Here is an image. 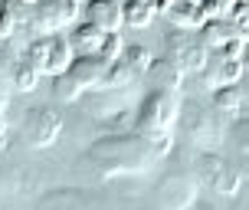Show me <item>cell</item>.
Wrapping results in <instances>:
<instances>
[{
    "label": "cell",
    "instance_id": "cell-25",
    "mask_svg": "<svg viewBox=\"0 0 249 210\" xmlns=\"http://www.w3.org/2000/svg\"><path fill=\"white\" fill-rule=\"evenodd\" d=\"M236 0H203V17L207 20H230Z\"/></svg>",
    "mask_w": 249,
    "mask_h": 210
},
{
    "label": "cell",
    "instance_id": "cell-17",
    "mask_svg": "<svg viewBox=\"0 0 249 210\" xmlns=\"http://www.w3.org/2000/svg\"><path fill=\"white\" fill-rule=\"evenodd\" d=\"M144 79L151 82V89H167V92H177V95H180V89H184V76L177 73L167 59H154L151 69L144 73Z\"/></svg>",
    "mask_w": 249,
    "mask_h": 210
},
{
    "label": "cell",
    "instance_id": "cell-8",
    "mask_svg": "<svg viewBox=\"0 0 249 210\" xmlns=\"http://www.w3.org/2000/svg\"><path fill=\"white\" fill-rule=\"evenodd\" d=\"M207 46L197 43V39H190L184 30H174L171 37H167V56L164 59L174 66L180 76H197L203 66H207Z\"/></svg>",
    "mask_w": 249,
    "mask_h": 210
},
{
    "label": "cell",
    "instance_id": "cell-31",
    "mask_svg": "<svg viewBox=\"0 0 249 210\" xmlns=\"http://www.w3.org/2000/svg\"><path fill=\"white\" fill-rule=\"evenodd\" d=\"M197 210H216V207H210V204H197Z\"/></svg>",
    "mask_w": 249,
    "mask_h": 210
},
{
    "label": "cell",
    "instance_id": "cell-24",
    "mask_svg": "<svg viewBox=\"0 0 249 210\" xmlns=\"http://www.w3.org/2000/svg\"><path fill=\"white\" fill-rule=\"evenodd\" d=\"M82 95H86V89L79 86L69 73L53 76V99H56V102H79Z\"/></svg>",
    "mask_w": 249,
    "mask_h": 210
},
{
    "label": "cell",
    "instance_id": "cell-28",
    "mask_svg": "<svg viewBox=\"0 0 249 210\" xmlns=\"http://www.w3.org/2000/svg\"><path fill=\"white\" fill-rule=\"evenodd\" d=\"M7 109H10V82L0 79V118L7 115Z\"/></svg>",
    "mask_w": 249,
    "mask_h": 210
},
{
    "label": "cell",
    "instance_id": "cell-10",
    "mask_svg": "<svg viewBox=\"0 0 249 210\" xmlns=\"http://www.w3.org/2000/svg\"><path fill=\"white\" fill-rule=\"evenodd\" d=\"M131 86L128 89H92L89 95V115L99 122H118L124 112H131Z\"/></svg>",
    "mask_w": 249,
    "mask_h": 210
},
{
    "label": "cell",
    "instance_id": "cell-1",
    "mask_svg": "<svg viewBox=\"0 0 249 210\" xmlns=\"http://www.w3.org/2000/svg\"><path fill=\"white\" fill-rule=\"evenodd\" d=\"M171 148H174L171 135L144 138L138 132H108L86 148V161L99 177L118 181V177H138L151 171L161 158L171 154Z\"/></svg>",
    "mask_w": 249,
    "mask_h": 210
},
{
    "label": "cell",
    "instance_id": "cell-7",
    "mask_svg": "<svg viewBox=\"0 0 249 210\" xmlns=\"http://www.w3.org/2000/svg\"><path fill=\"white\" fill-rule=\"evenodd\" d=\"M59 135H62V118L53 109H46V105L26 109L23 122H20V138L30 148H50V145H56Z\"/></svg>",
    "mask_w": 249,
    "mask_h": 210
},
{
    "label": "cell",
    "instance_id": "cell-27",
    "mask_svg": "<svg viewBox=\"0 0 249 210\" xmlns=\"http://www.w3.org/2000/svg\"><path fill=\"white\" fill-rule=\"evenodd\" d=\"M233 141H236V148L243 154H249V118H239L233 125Z\"/></svg>",
    "mask_w": 249,
    "mask_h": 210
},
{
    "label": "cell",
    "instance_id": "cell-14",
    "mask_svg": "<svg viewBox=\"0 0 249 210\" xmlns=\"http://www.w3.org/2000/svg\"><path fill=\"white\" fill-rule=\"evenodd\" d=\"M89 23L105 30V33H118L124 23L122 3L118 0H89Z\"/></svg>",
    "mask_w": 249,
    "mask_h": 210
},
{
    "label": "cell",
    "instance_id": "cell-9",
    "mask_svg": "<svg viewBox=\"0 0 249 210\" xmlns=\"http://www.w3.org/2000/svg\"><path fill=\"white\" fill-rule=\"evenodd\" d=\"M75 17H79V0H39L33 7V26H36L39 37L59 33Z\"/></svg>",
    "mask_w": 249,
    "mask_h": 210
},
{
    "label": "cell",
    "instance_id": "cell-26",
    "mask_svg": "<svg viewBox=\"0 0 249 210\" xmlns=\"http://www.w3.org/2000/svg\"><path fill=\"white\" fill-rule=\"evenodd\" d=\"M230 23H233V30H236V37L249 39V3H236V7H233Z\"/></svg>",
    "mask_w": 249,
    "mask_h": 210
},
{
    "label": "cell",
    "instance_id": "cell-16",
    "mask_svg": "<svg viewBox=\"0 0 249 210\" xmlns=\"http://www.w3.org/2000/svg\"><path fill=\"white\" fill-rule=\"evenodd\" d=\"M105 37H108L105 30H99L92 23H82V26H75V33L69 37V46H72L75 56H102Z\"/></svg>",
    "mask_w": 249,
    "mask_h": 210
},
{
    "label": "cell",
    "instance_id": "cell-21",
    "mask_svg": "<svg viewBox=\"0 0 249 210\" xmlns=\"http://www.w3.org/2000/svg\"><path fill=\"white\" fill-rule=\"evenodd\" d=\"M154 13H158V7H151V3H144V0H124V3H122L124 23H128V26H138V30L151 26Z\"/></svg>",
    "mask_w": 249,
    "mask_h": 210
},
{
    "label": "cell",
    "instance_id": "cell-32",
    "mask_svg": "<svg viewBox=\"0 0 249 210\" xmlns=\"http://www.w3.org/2000/svg\"><path fill=\"white\" fill-rule=\"evenodd\" d=\"M144 3H151V7H158V0H144Z\"/></svg>",
    "mask_w": 249,
    "mask_h": 210
},
{
    "label": "cell",
    "instance_id": "cell-19",
    "mask_svg": "<svg viewBox=\"0 0 249 210\" xmlns=\"http://www.w3.org/2000/svg\"><path fill=\"white\" fill-rule=\"evenodd\" d=\"M233 37H236V30H233L230 20H207V23L200 26V43H203L207 50H220V46H226Z\"/></svg>",
    "mask_w": 249,
    "mask_h": 210
},
{
    "label": "cell",
    "instance_id": "cell-18",
    "mask_svg": "<svg viewBox=\"0 0 249 210\" xmlns=\"http://www.w3.org/2000/svg\"><path fill=\"white\" fill-rule=\"evenodd\" d=\"M243 102H246V92H243V86H239V82L213 89V109L223 112V115H233V118H236L239 109H243Z\"/></svg>",
    "mask_w": 249,
    "mask_h": 210
},
{
    "label": "cell",
    "instance_id": "cell-13",
    "mask_svg": "<svg viewBox=\"0 0 249 210\" xmlns=\"http://www.w3.org/2000/svg\"><path fill=\"white\" fill-rule=\"evenodd\" d=\"M105 69H108V62L102 59V56H75V59L69 62V69H66V73L72 76V79L86 89V92H92V89L102 86Z\"/></svg>",
    "mask_w": 249,
    "mask_h": 210
},
{
    "label": "cell",
    "instance_id": "cell-22",
    "mask_svg": "<svg viewBox=\"0 0 249 210\" xmlns=\"http://www.w3.org/2000/svg\"><path fill=\"white\" fill-rule=\"evenodd\" d=\"M23 23V3L17 0H3L0 3V39H10Z\"/></svg>",
    "mask_w": 249,
    "mask_h": 210
},
{
    "label": "cell",
    "instance_id": "cell-5",
    "mask_svg": "<svg viewBox=\"0 0 249 210\" xmlns=\"http://www.w3.org/2000/svg\"><path fill=\"white\" fill-rule=\"evenodd\" d=\"M194 177L197 184H203L207 191L220 194V197H236L243 187V174L236 164H230L223 154L216 151H200L197 164H194Z\"/></svg>",
    "mask_w": 249,
    "mask_h": 210
},
{
    "label": "cell",
    "instance_id": "cell-3",
    "mask_svg": "<svg viewBox=\"0 0 249 210\" xmlns=\"http://www.w3.org/2000/svg\"><path fill=\"white\" fill-rule=\"evenodd\" d=\"M197 194H200V184L194 177V171L171 168L148 191V204H151V210H190L197 204Z\"/></svg>",
    "mask_w": 249,
    "mask_h": 210
},
{
    "label": "cell",
    "instance_id": "cell-29",
    "mask_svg": "<svg viewBox=\"0 0 249 210\" xmlns=\"http://www.w3.org/2000/svg\"><path fill=\"white\" fill-rule=\"evenodd\" d=\"M243 69H249V39H246V50H243Z\"/></svg>",
    "mask_w": 249,
    "mask_h": 210
},
{
    "label": "cell",
    "instance_id": "cell-4",
    "mask_svg": "<svg viewBox=\"0 0 249 210\" xmlns=\"http://www.w3.org/2000/svg\"><path fill=\"white\" fill-rule=\"evenodd\" d=\"M177 122L184 125V138L187 145H194L197 151H216L220 141H223V122L220 115L200 102H180V118Z\"/></svg>",
    "mask_w": 249,
    "mask_h": 210
},
{
    "label": "cell",
    "instance_id": "cell-11",
    "mask_svg": "<svg viewBox=\"0 0 249 210\" xmlns=\"http://www.w3.org/2000/svg\"><path fill=\"white\" fill-rule=\"evenodd\" d=\"M200 86L203 89H220V86H233L243 79V62L239 59H226L223 53L207 56V66L200 69Z\"/></svg>",
    "mask_w": 249,
    "mask_h": 210
},
{
    "label": "cell",
    "instance_id": "cell-34",
    "mask_svg": "<svg viewBox=\"0 0 249 210\" xmlns=\"http://www.w3.org/2000/svg\"><path fill=\"white\" fill-rule=\"evenodd\" d=\"M0 3H3V0H0Z\"/></svg>",
    "mask_w": 249,
    "mask_h": 210
},
{
    "label": "cell",
    "instance_id": "cell-20",
    "mask_svg": "<svg viewBox=\"0 0 249 210\" xmlns=\"http://www.w3.org/2000/svg\"><path fill=\"white\" fill-rule=\"evenodd\" d=\"M118 59L131 69V73L138 76V79H144V73L151 69V62H154V56H151V50L148 46H141V43H131V46H124L122 50V56Z\"/></svg>",
    "mask_w": 249,
    "mask_h": 210
},
{
    "label": "cell",
    "instance_id": "cell-33",
    "mask_svg": "<svg viewBox=\"0 0 249 210\" xmlns=\"http://www.w3.org/2000/svg\"><path fill=\"white\" fill-rule=\"evenodd\" d=\"M236 3H249V0H236Z\"/></svg>",
    "mask_w": 249,
    "mask_h": 210
},
{
    "label": "cell",
    "instance_id": "cell-30",
    "mask_svg": "<svg viewBox=\"0 0 249 210\" xmlns=\"http://www.w3.org/2000/svg\"><path fill=\"white\" fill-rule=\"evenodd\" d=\"M17 3H23V7H36L39 0H17Z\"/></svg>",
    "mask_w": 249,
    "mask_h": 210
},
{
    "label": "cell",
    "instance_id": "cell-6",
    "mask_svg": "<svg viewBox=\"0 0 249 210\" xmlns=\"http://www.w3.org/2000/svg\"><path fill=\"white\" fill-rule=\"evenodd\" d=\"M39 76H59L69 69V62L75 59L72 46H69V37L62 33H46V37H33V43L26 46L23 56Z\"/></svg>",
    "mask_w": 249,
    "mask_h": 210
},
{
    "label": "cell",
    "instance_id": "cell-2",
    "mask_svg": "<svg viewBox=\"0 0 249 210\" xmlns=\"http://www.w3.org/2000/svg\"><path fill=\"white\" fill-rule=\"evenodd\" d=\"M177 118H180V95H177V92H167V89H148L144 99L138 102L131 128L144 138L171 135Z\"/></svg>",
    "mask_w": 249,
    "mask_h": 210
},
{
    "label": "cell",
    "instance_id": "cell-15",
    "mask_svg": "<svg viewBox=\"0 0 249 210\" xmlns=\"http://www.w3.org/2000/svg\"><path fill=\"white\" fill-rule=\"evenodd\" d=\"M167 20L177 26V30H200L207 23L203 17V0H174L171 10H167Z\"/></svg>",
    "mask_w": 249,
    "mask_h": 210
},
{
    "label": "cell",
    "instance_id": "cell-23",
    "mask_svg": "<svg viewBox=\"0 0 249 210\" xmlns=\"http://www.w3.org/2000/svg\"><path fill=\"white\" fill-rule=\"evenodd\" d=\"M10 86L17 89V92H33V89L39 86V73L26 59H17L10 66Z\"/></svg>",
    "mask_w": 249,
    "mask_h": 210
},
{
    "label": "cell",
    "instance_id": "cell-12",
    "mask_svg": "<svg viewBox=\"0 0 249 210\" xmlns=\"http://www.w3.org/2000/svg\"><path fill=\"white\" fill-rule=\"evenodd\" d=\"M36 210H95V197L82 187H53L36 200Z\"/></svg>",
    "mask_w": 249,
    "mask_h": 210
}]
</instances>
